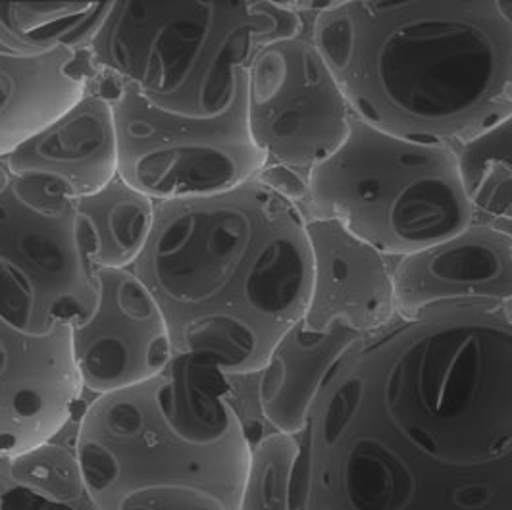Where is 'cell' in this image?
Masks as SVG:
<instances>
[{
  "instance_id": "d6986e66",
  "label": "cell",
  "mask_w": 512,
  "mask_h": 510,
  "mask_svg": "<svg viewBox=\"0 0 512 510\" xmlns=\"http://www.w3.org/2000/svg\"><path fill=\"white\" fill-rule=\"evenodd\" d=\"M457 153L474 220L512 237V112Z\"/></svg>"
},
{
  "instance_id": "7c38bea8",
  "label": "cell",
  "mask_w": 512,
  "mask_h": 510,
  "mask_svg": "<svg viewBox=\"0 0 512 510\" xmlns=\"http://www.w3.org/2000/svg\"><path fill=\"white\" fill-rule=\"evenodd\" d=\"M399 316L434 308L512 303V237L474 220L459 235L422 253L393 260Z\"/></svg>"
},
{
  "instance_id": "ac0fdd59",
  "label": "cell",
  "mask_w": 512,
  "mask_h": 510,
  "mask_svg": "<svg viewBox=\"0 0 512 510\" xmlns=\"http://www.w3.org/2000/svg\"><path fill=\"white\" fill-rule=\"evenodd\" d=\"M112 2H0V49L41 52H85Z\"/></svg>"
},
{
  "instance_id": "277c9868",
  "label": "cell",
  "mask_w": 512,
  "mask_h": 510,
  "mask_svg": "<svg viewBox=\"0 0 512 510\" xmlns=\"http://www.w3.org/2000/svg\"><path fill=\"white\" fill-rule=\"evenodd\" d=\"M249 457L230 380L187 357L95 397L77 422V474L95 510H120L153 489L197 491L239 510Z\"/></svg>"
},
{
  "instance_id": "ba28073f",
  "label": "cell",
  "mask_w": 512,
  "mask_h": 510,
  "mask_svg": "<svg viewBox=\"0 0 512 510\" xmlns=\"http://www.w3.org/2000/svg\"><path fill=\"white\" fill-rule=\"evenodd\" d=\"M249 131L264 156L258 176L295 203L310 174L347 139L353 112L307 26L258 49L247 76Z\"/></svg>"
},
{
  "instance_id": "603a6c76",
  "label": "cell",
  "mask_w": 512,
  "mask_h": 510,
  "mask_svg": "<svg viewBox=\"0 0 512 510\" xmlns=\"http://www.w3.org/2000/svg\"><path fill=\"white\" fill-rule=\"evenodd\" d=\"M505 310H507V312H509V314L512 316V303L509 306H505Z\"/></svg>"
},
{
  "instance_id": "9c48e42d",
  "label": "cell",
  "mask_w": 512,
  "mask_h": 510,
  "mask_svg": "<svg viewBox=\"0 0 512 510\" xmlns=\"http://www.w3.org/2000/svg\"><path fill=\"white\" fill-rule=\"evenodd\" d=\"M114 112L118 176L153 201L235 189L264 170L247 114L216 118L162 110L126 87L87 79Z\"/></svg>"
},
{
  "instance_id": "44dd1931",
  "label": "cell",
  "mask_w": 512,
  "mask_h": 510,
  "mask_svg": "<svg viewBox=\"0 0 512 510\" xmlns=\"http://www.w3.org/2000/svg\"><path fill=\"white\" fill-rule=\"evenodd\" d=\"M120 510H226V507L197 491L153 489L131 497Z\"/></svg>"
},
{
  "instance_id": "9a60e30c",
  "label": "cell",
  "mask_w": 512,
  "mask_h": 510,
  "mask_svg": "<svg viewBox=\"0 0 512 510\" xmlns=\"http://www.w3.org/2000/svg\"><path fill=\"white\" fill-rule=\"evenodd\" d=\"M345 326L312 330L299 320L256 374V407L272 432L301 435L316 397L339 360L359 341Z\"/></svg>"
},
{
  "instance_id": "8fae6325",
  "label": "cell",
  "mask_w": 512,
  "mask_h": 510,
  "mask_svg": "<svg viewBox=\"0 0 512 510\" xmlns=\"http://www.w3.org/2000/svg\"><path fill=\"white\" fill-rule=\"evenodd\" d=\"M81 393L72 326L33 332L0 314V460L49 445L72 420Z\"/></svg>"
},
{
  "instance_id": "e0dca14e",
  "label": "cell",
  "mask_w": 512,
  "mask_h": 510,
  "mask_svg": "<svg viewBox=\"0 0 512 510\" xmlns=\"http://www.w3.org/2000/svg\"><path fill=\"white\" fill-rule=\"evenodd\" d=\"M77 218L93 268L126 270L141 256L153 230L154 201L124 179L77 199Z\"/></svg>"
},
{
  "instance_id": "2e32d148",
  "label": "cell",
  "mask_w": 512,
  "mask_h": 510,
  "mask_svg": "<svg viewBox=\"0 0 512 510\" xmlns=\"http://www.w3.org/2000/svg\"><path fill=\"white\" fill-rule=\"evenodd\" d=\"M85 52L0 49V158L68 112L87 91Z\"/></svg>"
},
{
  "instance_id": "7402d4cb",
  "label": "cell",
  "mask_w": 512,
  "mask_h": 510,
  "mask_svg": "<svg viewBox=\"0 0 512 510\" xmlns=\"http://www.w3.org/2000/svg\"><path fill=\"white\" fill-rule=\"evenodd\" d=\"M8 178H10V174H8V170L4 168V164H2V160H0V187L8 181Z\"/></svg>"
},
{
  "instance_id": "52a82bcc",
  "label": "cell",
  "mask_w": 512,
  "mask_h": 510,
  "mask_svg": "<svg viewBox=\"0 0 512 510\" xmlns=\"http://www.w3.org/2000/svg\"><path fill=\"white\" fill-rule=\"evenodd\" d=\"M95 299L76 199L51 179L10 174L0 187V314L45 332L81 322Z\"/></svg>"
},
{
  "instance_id": "5bb4252c",
  "label": "cell",
  "mask_w": 512,
  "mask_h": 510,
  "mask_svg": "<svg viewBox=\"0 0 512 510\" xmlns=\"http://www.w3.org/2000/svg\"><path fill=\"white\" fill-rule=\"evenodd\" d=\"M12 176H39L83 199L118 178V137L112 104L87 87L85 95L39 135L0 158Z\"/></svg>"
},
{
  "instance_id": "4fadbf2b",
  "label": "cell",
  "mask_w": 512,
  "mask_h": 510,
  "mask_svg": "<svg viewBox=\"0 0 512 510\" xmlns=\"http://www.w3.org/2000/svg\"><path fill=\"white\" fill-rule=\"evenodd\" d=\"M312 249V291L305 324L312 330L345 326L376 332L395 312L393 260L332 220L307 222Z\"/></svg>"
},
{
  "instance_id": "3957f363",
  "label": "cell",
  "mask_w": 512,
  "mask_h": 510,
  "mask_svg": "<svg viewBox=\"0 0 512 510\" xmlns=\"http://www.w3.org/2000/svg\"><path fill=\"white\" fill-rule=\"evenodd\" d=\"M308 33L353 116L462 145L512 112V0L308 2Z\"/></svg>"
},
{
  "instance_id": "30bf717a",
  "label": "cell",
  "mask_w": 512,
  "mask_h": 510,
  "mask_svg": "<svg viewBox=\"0 0 512 510\" xmlns=\"http://www.w3.org/2000/svg\"><path fill=\"white\" fill-rule=\"evenodd\" d=\"M95 281V305L72 326V351L83 391L101 397L158 376L176 353L160 306L131 268H95Z\"/></svg>"
},
{
  "instance_id": "5b68a950",
  "label": "cell",
  "mask_w": 512,
  "mask_h": 510,
  "mask_svg": "<svg viewBox=\"0 0 512 510\" xmlns=\"http://www.w3.org/2000/svg\"><path fill=\"white\" fill-rule=\"evenodd\" d=\"M307 26L305 2H112L85 62L89 77L201 118L247 114L249 64Z\"/></svg>"
},
{
  "instance_id": "6da1fadb",
  "label": "cell",
  "mask_w": 512,
  "mask_h": 510,
  "mask_svg": "<svg viewBox=\"0 0 512 510\" xmlns=\"http://www.w3.org/2000/svg\"><path fill=\"white\" fill-rule=\"evenodd\" d=\"M299 439L291 510H512L511 314H395L339 360Z\"/></svg>"
},
{
  "instance_id": "8992f818",
  "label": "cell",
  "mask_w": 512,
  "mask_h": 510,
  "mask_svg": "<svg viewBox=\"0 0 512 510\" xmlns=\"http://www.w3.org/2000/svg\"><path fill=\"white\" fill-rule=\"evenodd\" d=\"M307 222L332 220L399 260L474 222L453 147L418 143L351 118L345 143L314 168L297 203Z\"/></svg>"
},
{
  "instance_id": "ffe728a7",
  "label": "cell",
  "mask_w": 512,
  "mask_h": 510,
  "mask_svg": "<svg viewBox=\"0 0 512 510\" xmlns=\"http://www.w3.org/2000/svg\"><path fill=\"white\" fill-rule=\"evenodd\" d=\"M299 455V435L270 432L251 443L239 510H291L293 474Z\"/></svg>"
},
{
  "instance_id": "7a4b0ae2",
  "label": "cell",
  "mask_w": 512,
  "mask_h": 510,
  "mask_svg": "<svg viewBox=\"0 0 512 510\" xmlns=\"http://www.w3.org/2000/svg\"><path fill=\"white\" fill-rule=\"evenodd\" d=\"M133 274L168 324L176 358L228 380L256 376L307 314L312 249L297 203L262 179L154 201Z\"/></svg>"
}]
</instances>
